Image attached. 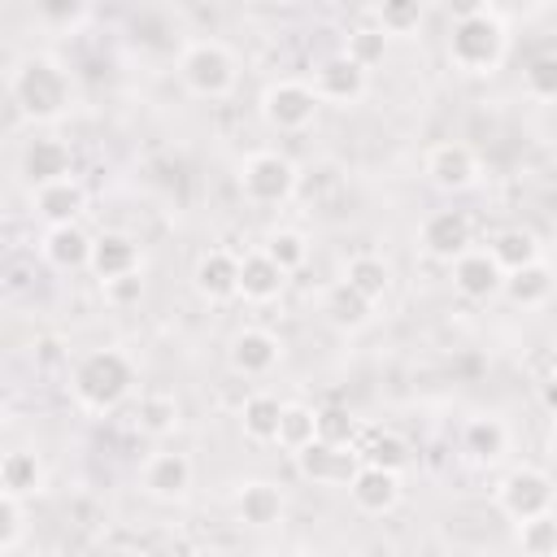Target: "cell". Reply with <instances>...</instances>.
I'll return each instance as SVG.
<instances>
[{
	"mask_svg": "<svg viewBox=\"0 0 557 557\" xmlns=\"http://www.w3.org/2000/svg\"><path fill=\"white\" fill-rule=\"evenodd\" d=\"M296 461H300V474L313 479V483H352V474L366 466L357 448H335V444H322V440L300 448Z\"/></svg>",
	"mask_w": 557,
	"mask_h": 557,
	"instance_id": "obj_8",
	"label": "cell"
},
{
	"mask_svg": "<svg viewBox=\"0 0 557 557\" xmlns=\"http://www.w3.org/2000/svg\"><path fill=\"white\" fill-rule=\"evenodd\" d=\"M239 422L252 440H278V422H283V405L274 396H248L239 409Z\"/></svg>",
	"mask_w": 557,
	"mask_h": 557,
	"instance_id": "obj_25",
	"label": "cell"
},
{
	"mask_svg": "<svg viewBox=\"0 0 557 557\" xmlns=\"http://www.w3.org/2000/svg\"><path fill=\"white\" fill-rule=\"evenodd\" d=\"M518 540H522V553L527 557H553L557 553V518L553 513H540V518L522 522Z\"/></svg>",
	"mask_w": 557,
	"mask_h": 557,
	"instance_id": "obj_36",
	"label": "cell"
},
{
	"mask_svg": "<svg viewBox=\"0 0 557 557\" xmlns=\"http://www.w3.org/2000/svg\"><path fill=\"white\" fill-rule=\"evenodd\" d=\"M548 505H553V483H548L540 470L522 466V470H509V474H505V483H500V509H505L509 518L531 522V518L548 513Z\"/></svg>",
	"mask_w": 557,
	"mask_h": 557,
	"instance_id": "obj_6",
	"label": "cell"
},
{
	"mask_svg": "<svg viewBox=\"0 0 557 557\" xmlns=\"http://www.w3.org/2000/svg\"><path fill=\"white\" fill-rule=\"evenodd\" d=\"M91 248H96V239H87L78 226H52V231L44 235V252H48V261L61 265V270L91 265Z\"/></svg>",
	"mask_w": 557,
	"mask_h": 557,
	"instance_id": "obj_21",
	"label": "cell"
},
{
	"mask_svg": "<svg viewBox=\"0 0 557 557\" xmlns=\"http://www.w3.org/2000/svg\"><path fill=\"white\" fill-rule=\"evenodd\" d=\"M318 100H339V104H352L361 91H366V70L352 65L348 57H331L318 65Z\"/></svg>",
	"mask_w": 557,
	"mask_h": 557,
	"instance_id": "obj_13",
	"label": "cell"
},
{
	"mask_svg": "<svg viewBox=\"0 0 557 557\" xmlns=\"http://www.w3.org/2000/svg\"><path fill=\"white\" fill-rule=\"evenodd\" d=\"M109 557H144V553H135V548H117V553H109Z\"/></svg>",
	"mask_w": 557,
	"mask_h": 557,
	"instance_id": "obj_43",
	"label": "cell"
},
{
	"mask_svg": "<svg viewBox=\"0 0 557 557\" xmlns=\"http://www.w3.org/2000/svg\"><path fill=\"white\" fill-rule=\"evenodd\" d=\"M131 383H135L131 361H126L122 352H113V348L87 352V357L74 366V396H78L87 409H96V413L113 409V405L131 392Z\"/></svg>",
	"mask_w": 557,
	"mask_h": 557,
	"instance_id": "obj_2",
	"label": "cell"
},
{
	"mask_svg": "<svg viewBox=\"0 0 557 557\" xmlns=\"http://www.w3.org/2000/svg\"><path fill=\"white\" fill-rule=\"evenodd\" d=\"M418 22H422V4H418V0H387V4L379 9L383 35H409Z\"/></svg>",
	"mask_w": 557,
	"mask_h": 557,
	"instance_id": "obj_37",
	"label": "cell"
},
{
	"mask_svg": "<svg viewBox=\"0 0 557 557\" xmlns=\"http://www.w3.org/2000/svg\"><path fill=\"white\" fill-rule=\"evenodd\" d=\"M83 13H87V9H83V4H74V0H52V4H44V9H39V17H44V22H78Z\"/></svg>",
	"mask_w": 557,
	"mask_h": 557,
	"instance_id": "obj_40",
	"label": "cell"
},
{
	"mask_svg": "<svg viewBox=\"0 0 557 557\" xmlns=\"http://www.w3.org/2000/svg\"><path fill=\"white\" fill-rule=\"evenodd\" d=\"M22 174L35 183V191H39V187H52V183H61V178H70V148H65L61 139H52V135L30 139V144L22 148Z\"/></svg>",
	"mask_w": 557,
	"mask_h": 557,
	"instance_id": "obj_9",
	"label": "cell"
},
{
	"mask_svg": "<svg viewBox=\"0 0 557 557\" xmlns=\"http://www.w3.org/2000/svg\"><path fill=\"white\" fill-rule=\"evenodd\" d=\"M383 52H387V35H383V26H361V30H352V35H348V48H344V57H348L352 65H361V70L379 65Z\"/></svg>",
	"mask_w": 557,
	"mask_h": 557,
	"instance_id": "obj_33",
	"label": "cell"
},
{
	"mask_svg": "<svg viewBox=\"0 0 557 557\" xmlns=\"http://www.w3.org/2000/svg\"><path fill=\"white\" fill-rule=\"evenodd\" d=\"M144 487H148L152 496H161V500L183 496V492L191 487V461H187L183 453H157V457L148 461V470H144Z\"/></svg>",
	"mask_w": 557,
	"mask_h": 557,
	"instance_id": "obj_17",
	"label": "cell"
},
{
	"mask_svg": "<svg viewBox=\"0 0 557 557\" xmlns=\"http://www.w3.org/2000/svg\"><path fill=\"white\" fill-rule=\"evenodd\" d=\"M274 361H278V339H274L270 331L248 326V331H239V335L231 339V366H235L239 374H265Z\"/></svg>",
	"mask_w": 557,
	"mask_h": 557,
	"instance_id": "obj_16",
	"label": "cell"
},
{
	"mask_svg": "<svg viewBox=\"0 0 557 557\" xmlns=\"http://www.w3.org/2000/svg\"><path fill=\"white\" fill-rule=\"evenodd\" d=\"M104 292H109V300L126 305V300H139L144 283H139V274H126V278H113V283H104Z\"/></svg>",
	"mask_w": 557,
	"mask_h": 557,
	"instance_id": "obj_41",
	"label": "cell"
},
{
	"mask_svg": "<svg viewBox=\"0 0 557 557\" xmlns=\"http://www.w3.org/2000/svg\"><path fill=\"white\" fill-rule=\"evenodd\" d=\"M326 313H331L335 326H361V322L370 318V300H366L361 292H352L348 283H339V287H331V296H326Z\"/></svg>",
	"mask_w": 557,
	"mask_h": 557,
	"instance_id": "obj_32",
	"label": "cell"
},
{
	"mask_svg": "<svg viewBox=\"0 0 557 557\" xmlns=\"http://www.w3.org/2000/svg\"><path fill=\"white\" fill-rule=\"evenodd\" d=\"M13 100L22 104L26 117H57L70 104V78L61 74L57 61L30 57L13 74Z\"/></svg>",
	"mask_w": 557,
	"mask_h": 557,
	"instance_id": "obj_3",
	"label": "cell"
},
{
	"mask_svg": "<svg viewBox=\"0 0 557 557\" xmlns=\"http://www.w3.org/2000/svg\"><path fill=\"white\" fill-rule=\"evenodd\" d=\"M283 270L265 257V252H248L244 261H239V292H244V300H257V305H265V300H274L278 292H283Z\"/></svg>",
	"mask_w": 557,
	"mask_h": 557,
	"instance_id": "obj_18",
	"label": "cell"
},
{
	"mask_svg": "<svg viewBox=\"0 0 557 557\" xmlns=\"http://www.w3.org/2000/svg\"><path fill=\"white\" fill-rule=\"evenodd\" d=\"M344 283H348L352 292H361V296L374 305V300H383V292H387V265H383L379 257H352L348 270H344Z\"/></svg>",
	"mask_w": 557,
	"mask_h": 557,
	"instance_id": "obj_28",
	"label": "cell"
},
{
	"mask_svg": "<svg viewBox=\"0 0 557 557\" xmlns=\"http://www.w3.org/2000/svg\"><path fill=\"white\" fill-rule=\"evenodd\" d=\"M196 287H200V296H209V300L235 296V292H239V257H231V252H209V257H200V265H196Z\"/></svg>",
	"mask_w": 557,
	"mask_h": 557,
	"instance_id": "obj_19",
	"label": "cell"
},
{
	"mask_svg": "<svg viewBox=\"0 0 557 557\" xmlns=\"http://www.w3.org/2000/svg\"><path fill=\"white\" fill-rule=\"evenodd\" d=\"M83 187L74 183V178H61V183H52V187H39L35 191V209L52 222V226H74V218L83 213Z\"/></svg>",
	"mask_w": 557,
	"mask_h": 557,
	"instance_id": "obj_20",
	"label": "cell"
},
{
	"mask_svg": "<svg viewBox=\"0 0 557 557\" xmlns=\"http://www.w3.org/2000/svg\"><path fill=\"white\" fill-rule=\"evenodd\" d=\"M235 509H239V518H244L248 527H270V522L283 518V496H278L274 483H244Z\"/></svg>",
	"mask_w": 557,
	"mask_h": 557,
	"instance_id": "obj_22",
	"label": "cell"
},
{
	"mask_svg": "<svg viewBox=\"0 0 557 557\" xmlns=\"http://www.w3.org/2000/svg\"><path fill=\"white\" fill-rule=\"evenodd\" d=\"M553 453H557V431H553Z\"/></svg>",
	"mask_w": 557,
	"mask_h": 557,
	"instance_id": "obj_44",
	"label": "cell"
},
{
	"mask_svg": "<svg viewBox=\"0 0 557 557\" xmlns=\"http://www.w3.org/2000/svg\"><path fill=\"white\" fill-rule=\"evenodd\" d=\"M39 483H44V470H39V457L35 453H9L4 461H0V487L9 492V496H30V492H39Z\"/></svg>",
	"mask_w": 557,
	"mask_h": 557,
	"instance_id": "obj_24",
	"label": "cell"
},
{
	"mask_svg": "<svg viewBox=\"0 0 557 557\" xmlns=\"http://www.w3.org/2000/svg\"><path fill=\"white\" fill-rule=\"evenodd\" d=\"M527 87H531V96H540V100H557V52H540V57L527 65Z\"/></svg>",
	"mask_w": 557,
	"mask_h": 557,
	"instance_id": "obj_39",
	"label": "cell"
},
{
	"mask_svg": "<svg viewBox=\"0 0 557 557\" xmlns=\"http://www.w3.org/2000/svg\"><path fill=\"white\" fill-rule=\"evenodd\" d=\"M91 270L100 274V283H113V278H126V274H139V248L135 239L126 235H100L96 248H91Z\"/></svg>",
	"mask_w": 557,
	"mask_h": 557,
	"instance_id": "obj_14",
	"label": "cell"
},
{
	"mask_svg": "<svg viewBox=\"0 0 557 557\" xmlns=\"http://www.w3.org/2000/svg\"><path fill=\"white\" fill-rule=\"evenodd\" d=\"M453 283L470 300H487L496 287H505V270L492 261V252H466L453 265Z\"/></svg>",
	"mask_w": 557,
	"mask_h": 557,
	"instance_id": "obj_12",
	"label": "cell"
},
{
	"mask_svg": "<svg viewBox=\"0 0 557 557\" xmlns=\"http://www.w3.org/2000/svg\"><path fill=\"white\" fill-rule=\"evenodd\" d=\"M318 440V409L309 405H283V422H278V444L300 453Z\"/></svg>",
	"mask_w": 557,
	"mask_h": 557,
	"instance_id": "obj_26",
	"label": "cell"
},
{
	"mask_svg": "<svg viewBox=\"0 0 557 557\" xmlns=\"http://www.w3.org/2000/svg\"><path fill=\"white\" fill-rule=\"evenodd\" d=\"M313 109H318V91L305 87V83H274V87L265 91V100H261L265 122L278 126V131H300V126H309Z\"/></svg>",
	"mask_w": 557,
	"mask_h": 557,
	"instance_id": "obj_7",
	"label": "cell"
},
{
	"mask_svg": "<svg viewBox=\"0 0 557 557\" xmlns=\"http://www.w3.org/2000/svg\"><path fill=\"white\" fill-rule=\"evenodd\" d=\"M318 440H322V444H335V448H352V440H357V418H352L348 409H339V405L318 409Z\"/></svg>",
	"mask_w": 557,
	"mask_h": 557,
	"instance_id": "obj_35",
	"label": "cell"
},
{
	"mask_svg": "<svg viewBox=\"0 0 557 557\" xmlns=\"http://www.w3.org/2000/svg\"><path fill=\"white\" fill-rule=\"evenodd\" d=\"M553 557H557V553H553Z\"/></svg>",
	"mask_w": 557,
	"mask_h": 557,
	"instance_id": "obj_46",
	"label": "cell"
},
{
	"mask_svg": "<svg viewBox=\"0 0 557 557\" xmlns=\"http://www.w3.org/2000/svg\"><path fill=\"white\" fill-rule=\"evenodd\" d=\"M348 492H352L357 509H366V513H387V509L396 505V496H400V483H396V474H392V470L361 466V470L352 474Z\"/></svg>",
	"mask_w": 557,
	"mask_h": 557,
	"instance_id": "obj_15",
	"label": "cell"
},
{
	"mask_svg": "<svg viewBox=\"0 0 557 557\" xmlns=\"http://www.w3.org/2000/svg\"><path fill=\"white\" fill-rule=\"evenodd\" d=\"M239 187H244V196L257 200V205H278V200H287V196L296 191V170H292V161L278 157V152H257V157L244 161Z\"/></svg>",
	"mask_w": 557,
	"mask_h": 557,
	"instance_id": "obj_5",
	"label": "cell"
},
{
	"mask_svg": "<svg viewBox=\"0 0 557 557\" xmlns=\"http://www.w3.org/2000/svg\"><path fill=\"white\" fill-rule=\"evenodd\" d=\"M492 261H496L505 274H513V270L540 261V244H535L531 231H500V235L492 239Z\"/></svg>",
	"mask_w": 557,
	"mask_h": 557,
	"instance_id": "obj_23",
	"label": "cell"
},
{
	"mask_svg": "<svg viewBox=\"0 0 557 557\" xmlns=\"http://www.w3.org/2000/svg\"><path fill=\"white\" fill-rule=\"evenodd\" d=\"M426 174H431L440 187L461 191V187L474 183L479 161H474V152H470L466 144H440V148H431V157H426Z\"/></svg>",
	"mask_w": 557,
	"mask_h": 557,
	"instance_id": "obj_11",
	"label": "cell"
},
{
	"mask_svg": "<svg viewBox=\"0 0 557 557\" xmlns=\"http://www.w3.org/2000/svg\"><path fill=\"white\" fill-rule=\"evenodd\" d=\"M505 292H509V300L513 305H540V300H548V292H553V274L535 261V265H522V270H513L509 278H505Z\"/></svg>",
	"mask_w": 557,
	"mask_h": 557,
	"instance_id": "obj_27",
	"label": "cell"
},
{
	"mask_svg": "<svg viewBox=\"0 0 557 557\" xmlns=\"http://www.w3.org/2000/svg\"><path fill=\"white\" fill-rule=\"evenodd\" d=\"M178 74H183V83L196 91V96H226L231 91V83H235V61H231V52L222 48V44H191L187 52H183V61H178Z\"/></svg>",
	"mask_w": 557,
	"mask_h": 557,
	"instance_id": "obj_4",
	"label": "cell"
},
{
	"mask_svg": "<svg viewBox=\"0 0 557 557\" xmlns=\"http://www.w3.org/2000/svg\"><path fill=\"white\" fill-rule=\"evenodd\" d=\"M505 426L496 422V418H474L470 426H466V453L474 457V461H496L500 453H505Z\"/></svg>",
	"mask_w": 557,
	"mask_h": 557,
	"instance_id": "obj_31",
	"label": "cell"
},
{
	"mask_svg": "<svg viewBox=\"0 0 557 557\" xmlns=\"http://www.w3.org/2000/svg\"><path fill=\"white\" fill-rule=\"evenodd\" d=\"M448 57L466 74L496 70L500 57H505V26H500V17L492 9H483V4L461 9V17L453 22V35H448Z\"/></svg>",
	"mask_w": 557,
	"mask_h": 557,
	"instance_id": "obj_1",
	"label": "cell"
},
{
	"mask_svg": "<svg viewBox=\"0 0 557 557\" xmlns=\"http://www.w3.org/2000/svg\"><path fill=\"white\" fill-rule=\"evenodd\" d=\"M540 400H544L548 413H557V374H548V379L540 383Z\"/></svg>",
	"mask_w": 557,
	"mask_h": 557,
	"instance_id": "obj_42",
	"label": "cell"
},
{
	"mask_svg": "<svg viewBox=\"0 0 557 557\" xmlns=\"http://www.w3.org/2000/svg\"><path fill=\"white\" fill-rule=\"evenodd\" d=\"M361 461L366 466H379V470H392V474H400L405 466H409V448H405V440L400 435H379V431H370L366 435V448H361Z\"/></svg>",
	"mask_w": 557,
	"mask_h": 557,
	"instance_id": "obj_29",
	"label": "cell"
},
{
	"mask_svg": "<svg viewBox=\"0 0 557 557\" xmlns=\"http://www.w3.org/2000/svg\"><path fill=\"white\" fill-rule=\"evenodd\" d=\"M135 418H139V431H144V435H170V431L178 426V400L152 392V396L139 400Z\"/></svg>",
	"mask_w": 557,
	"mask_h": 557,
	"instance_id": "obj_30",
	"label": "cell"
},
{
	"mask_svg": "<svg viewBox=\"0 0 557 557\" xmlns=\"http://www.w3.org/2000/svg\"><path fill=\"white\" fill-rule=\"evenodd\" d=\"M22 531H26V513H22V500L0 492V553H13L22 544Z\"/></svg>",
	"mask_w": 557,
	"mask_h": 557,
	"instance_id": "obj_38",
	"label": "cell"
},
{
	"mask_svg": "<svg viewBox=\"0 0 557 557\" xmlns=\"http://www.w3.org/2000/svg\"><path fill=\"white\" fill-rule=\"evenodd\" d=\"M553 374H557V357H553Z\"/></svg>",
	"mask_w": 557,
	"mask_h": 557,
	"instance_id": "obj_45",
	"label": "cell"
},
{
	"mask_svg": "<svg viewBox=\"0 0 557 557\" xmlns=\"http://www.w3.org/2000/svg\"><path fill=\"white\" fill-rule=\"evenodd\" d=\"M422 244H426L431 257H444V261L466 257V248H470V218H466L461 209H440V213H431L426 226H422Z\"/></svg>",
	"mask_w": 557,
	"mask_h": 557,
	"instance_id": "obj_10",
	"label": "cell"
},
{
	"mask_svg": "<svg viewBox=\"0 0 557 557\" xmlns=\"http://www.w3.org/2000/svg\"><path fill=\"white\" fill-rule=\"evenodd\" d=\"M261 252H265V257L287 274V270L305 265V257H309V239H305L300 231H274V235H270V244H265Z\"/></svg>",
	"mask_w": 557,
	"mask_h": 557,
	"instance_id": "obj_34",
	"label": "cell"
}]
</instances>
